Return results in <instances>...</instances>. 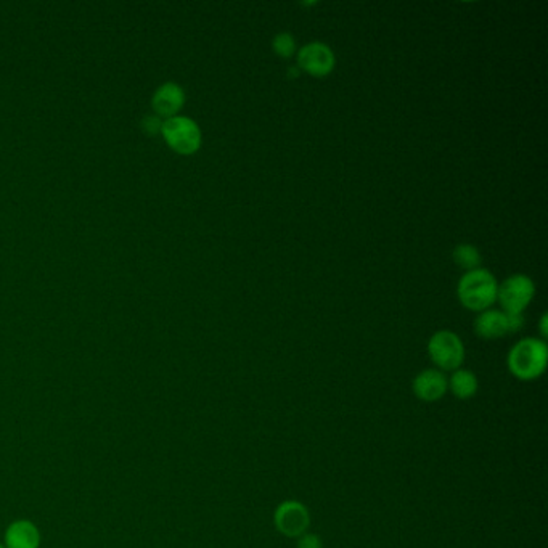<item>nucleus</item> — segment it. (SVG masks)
<instances>
[{
	"label": "nucleus",
	"instance_id": "obj_1",
	"mask_svg": "<svg viewBox=\"0 0 548 548\" xmlns=\"http://www.w3.org/2000/svg\"><path fill=\"white\" fill-rule=\"evenodd\" d=\"M497 278L494 277L492 272L479 267L461 275L457 286V296L461 306L468 311L483 312L497 302Z\"/></svg>",
	"mask_w": 548,
	"mask_h": 548
},
{
	"label": "nucleus",
	"instance_id": "obj_2",
	"mask_svg": "<svg viewBox=\"0 0 548 548\" xmlns=\"http://www.w3.org/2000/svg\"><path fill=\"white\" fill-rule=\"evenodd\" d=\"M547 360L548 348L543 339L523 338L508 352L506 366L515 378L534 381L545 372Z\"/></svg>",
	"mask_w": 548,
	"mask_h": 548
},
{
	"label": "nucleus",
	"instance_id": "obj_3",
	"mask_svg": "<svg viewBox=\"0 0 548 548\" xmlns=\"http://www.w3.org/2000/svg\"><path fill=\"white\" fill-rule=\"evenodd\" d=\"M162 134L166 144L176 153L185 154V156L197 153L203 144L201 129L191 117L174 116L164 119Z\"/></svg>",
	"mask_w": 548,
	"mask_h": 548
},
{
	"label": "nucleus",
	"instance_id": "obj_4",
	"mask_svg": "<svg viewBox=\"0 0 548 548\" xmlns=\"http://www.w3.org/2000/svg\"><path fill=\"white\" fill-rule=\"evenodd\" d=\"M428 356L441 372H453L465 360V346L457 333L439 330L428 341Z\"/></svg>",
	"mask_w": 548,
	"mask_h": 548
},
{
	"label": "nucleus",
	"instance_id": "obj_5",
	"mask_svg": "<svg viewBox=\"0 0 548 548\" xmlns=\"http://www.w3.org/2000/svg\"><path fill=\"white\" fill-rule=\"evenodd\" d=\"M535 285L533 278L515 274L498 283L497 301L505 314H523L525 309L533 302Z\"/></svg>",
	"mask_w": 548,
	"mask_h": 548
},
{
	"label": "nucleus",
	"instance_id": "obj_6",
	"mask_svg": "<svg viewBox=\"0 0 548 548\" xmlns=\"http://www.w3.org/2000/svg\"><path fill=\"white\" fill-rule=\"evenodd\" d=\"M298 68L312 78H325L333 73L337 57L331 47L323 42H309L296 51Z\"/></svg>",
	"mask_w": 548,
	"mask_h": 548
},
{
	"label": "nucleus",
	"instance_id": "obj_7",
	"mask_svg": "<svg viewBox=\"0 0 548 548\" xmlns=\"http://www.w3.org/2000/svg\"><path fill=\"white\" fill-rule=\"evenodd\" d=\"M274 523L278 533L283 534L285 537L298 539L302 534H306L311 526V515L306 505L298 500H285L278 505L274 513Z\"/></svg>",
	"mask_w": 548,
	"mask_h": 548
},
{
	"label": "nucleus",
	"instance_id": "obj_8",
	"mask_svg": "<svg viewBox=\"0 0 548 548\" xmlns=\"http://www.w3.org/2000/svg\"><path fill=\"white\" fill-rule=\"evenodd\" d=\"M412 387H413V395L424 403H436L449 391L447 376L438 368H426L423 372L418 373Z\"/></svg>",
	"mask_w": 548,
	"mask_h": 548
},
{
	"label": "nucleus",
	"instance_id": "obj_9",
	"mask_svg": "<svg viewBox=\"0 0 548 548\" xmlns=\"http://www.w3.org/2000/svg\"><path fill=\"white\" fill-rule=\"evenodd\" d=\"M183 105H185V92L176 82L163 84L156 88L152 98V107L156 116L164 119L179 116V111L182 110Z\"/></svg>",
	"mask_w": 548,
	"mask_h": 548
},
{
	"label": "nucleus",
	"instance_id": "obj_10",
	"mask_svg": "<svg viewBox=\"0 0 548 548\" xmlns=\"http://www.w3.org/2000/svg\"><path fill=\"white\" fill-rule=\"evenodd\" d=\"M475 333L483 339H498L510 333L508 317L504 311L488 309L479 312L475 320Z\"/></svg>",
	"mask_w": 548,
	"mask_h": 548
},
{
	"label": "nucleus",
	"instance_id": "obj_11",
	"mask_svg": "<svg viewBox=\"0 0 548 548\" xmlns=\"http://www.w3.org/2000/svg\"><path fill=\"white\" fill-rule=\"evenodd\" d=\"M41 534L31 521L20 519L12 523L5 531V547L7 548H39Z\"/></svg>",
	"mask_w": 548,
	"mask_h": 548
},
{
	"label": "nucleus",
	"instance_id": "obj_12",
	"mask_svg": "<svg viewBox=\"0 0 548 548\" xmlns=\"http://www.w3.org/2000/svg\"><path fill=\"white\" fill-rule=\"evenodd\" d=\"M447 385H449L450 393L459 399L473 397L478 393V387H479L475 373L465 370V368L453 370L452 376L447 378Z\"/></svg>",
	"mask_w": 548,
	"mask_h": 548
},
{
	"label": "nucleus",
	"instance_id": "obj_13",
	"mask_svg": "<svg viewBox=\"0 0 548 548\" xmlns=\"http://www.w3.org/2000/svg\"><path fill=\"white\" fill-rule=\"evenodd\" d=\"M453 263L457 264L465 272L475 271L481 265V253L475 245L461 243L457 245L452 251Z\"/></svg>",
	"mask_w": 548,
	"mask_h": 548
},
{
	"label": "nucleus",
	"instance_id": "obj_14",
	"mask_svg": "<svg viewBox=\"0 0 548 548\" xmlns=\"http://www.w3.org/2000/svg\"><path fill=\"white\" fill-rule=\"evenodd\" d=\"M272 49L275 51V55L280 59H292L293 55H296V39L290 33H280L274 37L272 41Z\"/></svg>",
	"mask_w": 548,
	"mask_h": 548
},
{
	"label": "nucleus",
	"instance_id": "obj_15",
	"mask_svg": "<svg viewBox=\"0 0 548 548\" xmlns=\"http://www.w3.org/2000/svg\"><path fill=\"white\" fill-rule=\"evenodd\" d=\"M163 121H164V119L156 116V115H148V116L144 117L142 127H144V131H145L146 134L156 135V134H162Z\"/></svg>",
	"mask_w": 548,
	"mask_h": 548
},
{
	"label": "nucleus",
	"instance_id": "obj_16",
	"mask_svg": "<svg viewBox=\"0 0 548 548\" xmlns=\"http://www.w3.org/2000/svg\"><path fill=\"white\" fill-rule=\"evenodd\" d=\"M298 548H323L322 539L315 534H302L298 537Z\"/></svg>",
	"mask_w": 548,
	"mask_h": 548
},
{
	"label": "nucleus",
	"instance_id": "obj_17",
	"mask_svg": "<svg viewBox=\"0 0 548 548\" xmlns=\"http://www.w3.org/2000/svg\"><path fill=\"white\" fill-rule=\"evenodd\" d=\"M508 317V330L510 333H516L525 327V315L523 314H506Z\"/></svg>",
	"mask_w": 548,
	"mask_h": 548
},
{
	"label": "nucleus",
	"instance_id": "obj_18",
	"mask_svg": "<svg viewBox=\"0 0 548 548\" xmlns=\"http://www.w3.org/2000/svg\"><path fill=\"white\" fill-rule=\"evenodd\" d=\"M548 315L543 314L541 317V322H539V331H541L542 338H543V341H545V338L548 337Z\"/></svg>",
	"mask_w": 548,
	"mask_h": 548
},
{
	"label": "nucleus",
	"instance_id": "obj_19",
	"mask_svg": "<svg viewBox=\"0 0 548 548\" xmlns=\"http://www.w3.org/2000/svg\"><path fill=\"white\" fill-rule=\"evenodd\" d=\"M0 548H5V547H4V545H2V543H0Z\"/></svg>",
	"mask_w": 548,
	"mask_h": 548
}]
</instances>
